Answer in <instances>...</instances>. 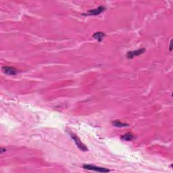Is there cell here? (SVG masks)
Masks as SVG:
<instances>
[{"label":"cell","mask_w":173,"mask_h":173,"mask_svg":"<svg viewBox=\"0 0 173 173\" xmlns=\"http://www.w3.org/2000/svg\"><path fill=\"white\" fill-rule=\"evenodd\" d=\"M69 134H70V137H71L72 140L74 141V143H75L76 145L77 146V147L80 149V150L83 151V152H86V151H88V148L86 147V145H84L81 141H80L79 137H78L77 135L75 134V133L70 132Z\"/></svg>","instance_id":"cell-1"},{"label":"cell","mask_w":173,"mask_h":173,"mask_svg":"<svg viewBox=\"0 0 173 173\" xmlns=\"http://www.w3.org/2000/svg\"><path fill=\"white\" fill-rule=\"evenodd\" d=\"M82 168L85 169V170L95 171V172H97L106 173V172H110V170L108 168H103V167L97 166H95V165H91V164H83L82 165Z\"/></svg>","instance_id":"cell-2"},{"label":"cell","mask_w":173,"mask_h":173,"mask_svg":"<svg viewBox=\"0 0 173 173\" xmlns=\"http://www.w3.org/2000/svg\"><path fill=\"white\" fill-rule=\"evenodd\" d=\"M106 7L104 5H100L97 8L91 10L87 11V12L82 14V15L84 16H97L99 15L102 12H104L106 10Z\"/></svg>","instance_id":"cell-3"},{"label":"cell","mask_w":173,"mask_h":173,"mask_svg":"<svg viewBox=\"0 0 173 173\" xmlns=\"http://www.w3.org/2000/svg\"><path fill=\"white\" fill-rule=\"evenodd\" d=\"M145 52V48H141L139 50H135V51H131V52H127V58L129 60H131L133 58L136 56H139L140 55L143 54V53Z\"/></svg>","instance_id":"cell-4"},{"label":"cell","mask_w":173,"mask_h":173,"mask_svg":"<svg viewBox=\"0 0 173 173\" xmlns=\"http://www.w3.org/2000/svg\"><path fill=\"white\" fill-rule=\"evenodd\" d=\"M2 70L5 74H7V75L14 76L16 75L18 73V71L17 69H16L14 67H11V66H3L2 68Z\"/></svg>","instance_id":"cell-5"},{"label":"cell","mask_w":173,"mask_h":173,"mask_svg":"<svg viewBox=\"0 0 173 173\" xmlns=\"http://www.w3.org/2000/svg\"><path fill=\"white\" fill-rule=\"evenodd\" d=\"M121 140L126 141H131L135 139L134 135L132 134L131 133H127L124 134L121 137Z\"/></svg>","instance_id":"cell-6"},{"label":"cell","mask_w":173,"mask_h":173,"mask_svg":"<svg viewBox=\"0 0 173 173\" xmlns=\"http://www.w3.org/2000/svg\"><path fill=\"white\" fill-rule=\"evenodd\" d=\"M105 37H106L105 33L103 32H100V31H99V32H96L93 35V38L97 39L98 41H99V42L103 40Z\"/></svg>","instance_id":"cell-7"},{"label":"cell","mask_w":173,"mask_h":173,"mask_svg":"<svg viewBox=\"0 0 173 173\" xmlns=\"http://www.w3.org/2000/svg\"><path fill=\"white\" fill-rule=\"evenodd\" d=\"M112 125H113V126H114V127H119V128L129 127V124L122 123V122L120 121H113L112 122Z\"/></svg>","instance_id":"cell-8"},{"label":"cell","mask_w":173,"mask_h":173,"mask_svg":"<svg viewBox=\"0 0 173 173\" xmlns=\"http://www.w3.org/2000/svg\"><path fill=\"white\" fill-rule=\"evenodd\" d=\"M172 39H171L170 41V48H169V49H170V52H172Z\"/></svg>","instance_id":"cell-9"},{"label":"cell","mask_w":173,"mask_h":173,"mask_svg":"<svg viewBox=\"0 0 173 173\" xmlns=\"http://www.w3.org/2000/svg\"><path fill=\"white\" fill-rule=\"evenodd\" d=\"M6 151V149H5V148H3V147H1V153L4 152V151Z\"/></svg>","instance_id":"cell-10"}]
</instances>
